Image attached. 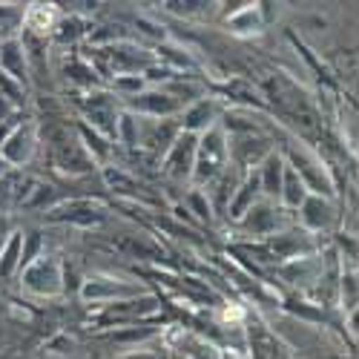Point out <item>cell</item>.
I'll use <instances>...</instances> for the list:
<instances>
[{"label": "cell", "instance_id": "cell-3", "mask_svg": "<svg viewBox=\"0 0 359 359\" xmlns=\"http://www.w3.org/2000/svg\"><path fill=\"white\" fill-rule=\"evenodd\" d=\"M18 245H20V236L12 238V245L6 248V253H0V259H4V262H0V273H6V276H9V273H12V267L20 262V259H18Z\"/></svg>", "mask_w": 359, "mask_h": 359}, {"label": "cell", "instance_id": "cell-1", "mask_svg": "<svg viewBox=\"0 0 359 359\" xmlns=\"http://www.w3.org/2000/svg\"><path fill=\"white\" fill-rule=\"evenodd\" d=\"M0 67H4L6 75H12L15 81H23V52L15 41L0 46Z\"/></svg>", "mask_w": 359, "mask_h": 359}, {"label": "cell", "instance_id": "cell-4", "mask_svg": "<svg viewBox=\"0 0 359 359\" xmlns=\"http://www.w3.org/2000/svg\"><path fill=\"white\" fill-rule=\"evenodd\" d=\"M4 236H6V222L0 219V253H4Z\"/></svg>", "mask_w": 359, "mask_h": 359}, {"label": "cell", "instance_id": "cell-2", "mask_svg": "<svg viewBox=\"0 0 359 359\" xmlns=\"http://www.w3.org/2000/svg\"><path fill=\"white\" fill-rule=\"evenodd\" d=\"M29 149H32V144H29V133H23V127H20V130L6 141L4 153H6L9 161H23V158L29 156Z\"/></svg>", "mask_w": 359, "mask_h": 359}, {"label": "cell", "instance_id": "cell-5", "mask_svg": "<svg viewBox=\"0 0 359 359\" xmlns=\"http://www.w3.org/2000/svg\"><path fill=\"white\" fill-rule=\"evenodd\" d=\"M4 170H6V161H4V158H0V172H4Z\"/></svg>", "mask_w": 359, "mask_h": 359}]
</instances>
